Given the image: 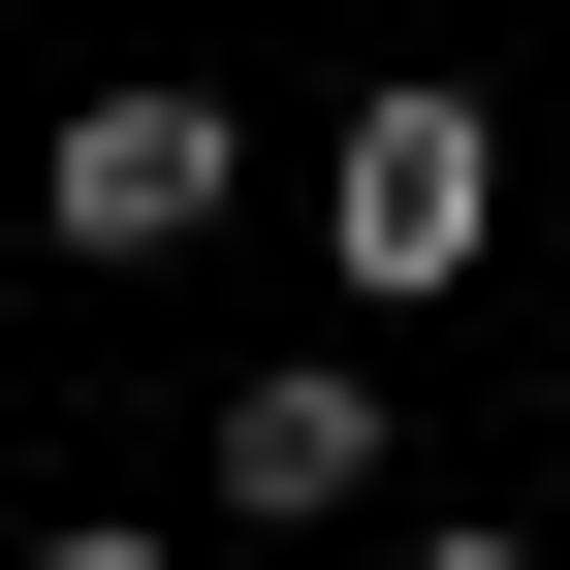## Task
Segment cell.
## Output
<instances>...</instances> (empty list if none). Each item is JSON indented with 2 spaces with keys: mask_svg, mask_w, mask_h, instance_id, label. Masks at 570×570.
Returning <instances> with one entry per match:
<instances>
[{
  "mask_svg": "<svg viewBox=\"0 0 570 570\" xmlns=\"http://www.w3.org/2000/svg\"><path fill=\"white\" fill-rule=\"evenodd\" d=\"M317 254H348V317H444V285L508 254V127H475L444 63H381V96H348V159H317Z\"/></svg>",
  "mask_w": 570,
  "mask_h": 570,
  "instance_id": "1",
  "label": "cell"
},
{
  "mask_svg": "<svg viewBox=\"0 0 570 570\" xmlns=\"http://www.w3.org/2000/svg\"><path fill=\"white\" fill-rule=\"evenodd\" d=\"M223 223H254V127H223V96H159V63L32 127V254H96V285H159V254H223Z\"/></svg>",
  "mask_w": 570,
  "mask_h": 570,
  "instance_id": "2",
  "label": "cell"
},
{
  "mask_svg": "<svg viewBox=\"0 0 570 570\" xmlns=\"http://www.w3.org/2000/svg\"><path fill=\"white\" fill-rule=\"evenodd\" d=\"M190 475H223L254 539H317V508H381V381H348V348H285V381H223V444H190Z\"/></svg>",
  "mask_w": 570,
  "mask_h": 570,
  "instance_id": "3",
  "label": "cell"
},
{
  "mask_svg": "<svg viewBox=\"0 0 570 570\" xmlns=\"http://www.w3.org/2000/svg\"><path fill=\"white\" fill-rule=\"evenodd\" d=\"M412 570H570V539H508V508H444V539H412Z\"/></svg>",
  "mask_w": 570,
  "mask_h": 570,
  "instance_id": "4",
  "label": "cell"
},
{
  "mask_svg": "<svg viewBox=\"0 0 570 570\" xmlns=\"http://www.w3.org/2000/svg\"><path fill=\"white\" fill-rule=\"evenodd\" d=\"M32 570H159V539H32Z\"/></svg>",
  "mask_w": 570,
  "mask_h": 570,
  "instance_id": "5",
  "label": "cell"
}]
</instances>
